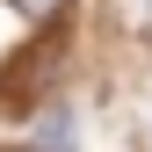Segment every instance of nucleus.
Returning <instances> with one entry per match:
<instances>
[{
  "mask_svg": "<svg viewBox=\"0 0 152 152\" xmlns=\"http://www.w3.org/2000/svg\"><path fill=\"white\" fill-rule=\"evenodd\" d=\"M0 152H22V145H0Z\"/></svg>",
  "mask_w": 152,
  "mask_h": 152,
  "instance_id": "obj_3",
  "label": "nucleus"
},
{
  "mask_svg": "<svg viewBox=\"0 0 152 152\" xmlns=\"http://www.w3.org/2000/svg\"><path fill=\"white\" fill-rule=\"evenodd\" d=\"M7 7H15V15H29V22H58L65 0H7Z\"/></svg>",
  "mask_w": 152,
  "mask_h": 152,
  "instance_id": "obj_2",
  "label": "nucleus"
},
{
  "mask_svg": "<svg viewBox=\"0 0 152 152\" xmlns=\"http://www.w3.org/2000/svg\"><path fill=\"white\" fill-rule=\"evenodd\" d=\"M36 152H72V116L65 109H44L36 116Z\"/></svg>",
  "mask_w": 152,
  "mask_h": 152,
  "instance_id": "obj_1",
  "label": "nucleus"
}]
</instances>
